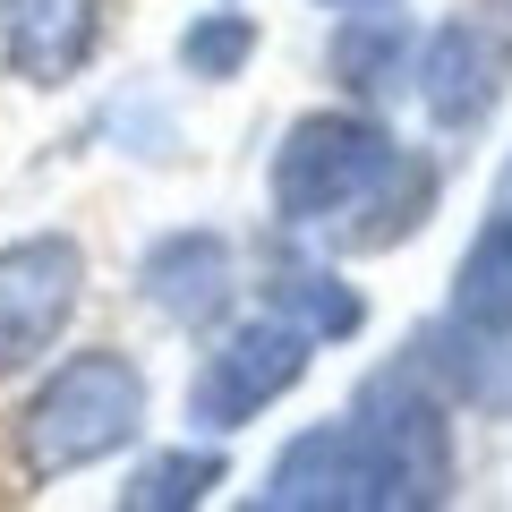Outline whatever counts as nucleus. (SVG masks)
I'll list each match as a JSON object with an SVG mask.
<instances>
[{"mask_svg": "<svg viewBox=\"0 0 512 512\" xmlns=\"http://www.w3.org/2000/svg\"><path fill=\"white\" fill-rule=\"evenodd\" d=\"M146 419V376L120 359V350H86L69 359L52 384H43L35 402L18 419V453L35 478H60V470H86V461L120 453Z\"/></svg>", "mask_w": 512, "mask_h": 512, "instance_id": "nucleus-1", "label": "nucleus"}, {"mask_svg": "<svg viewBox=\"0 0 512 512\" xmlns=\"http://www.w3.org/2000/svg\"><path fill=\"white\" fill-rule=\"evenodd\" d=\"M393 163V137L376 120H350V111H308V120L282 137L274 154V205L291 222H333L367 197Z\"/></svg>", "mask_w": 512, "mask_h": 512, "instance_id": "nucleus-2", "label": "nucleus"}, {"mask_svg": "<svg viewBox=\"0 0 512 512\" xmlns=\"http://www.w3.org/2000/svg\"><path fill=\"white\" fill-rule=\"evenodd\" d=\"M308 342H316V333L291 325V316H256V325H239L231 342L197 367V384H188L197 427H248L265 402H282V393L308 376Z\"/></svg>", "mask_w": 512, "mask_h": 512, "instance_id": "nucleus-3", "label": "nucleus"}, {"mask_svg": "<svg viewBox=\"0 0 512 512\" xmlns=\"http://www.w3.org/2000/svg\"><path fill=\"white\" fill-rule=\"evenodd\" d=\"M77 282H86V256L60 231L0 248V376L35 367L43 350L60 342V325H69V308H77Z\"/></svg>", "mask_w": 512, "mask_h": 512, "instance_id": "nucleus-4", "label": "nucleus"}, {"mask_svg": "<svg viewBox=\"0 0 512 512\" xmlns=\"http://www.w3.org/2000/svg\"><path fill=\"white\" fill-rule=\"evenodd\" d=\"M94 35H103L94 0H0V52L18 60V77H35V86H69L86 69Z\"/></svg>", "mask_w": 512, "mask_h": 512, "instance_id": "nucleus-5", "label": "nucleus"}, {"mask_svg": "<svg viewBox=\"0 0 512 512\" xmlns=\"http://www.w3.org/2000/svg\"><path fill=\"white\" fill-rule=\"evenodd\" d=\"M504 69H512V52L487 35V26H444L436 43H427V60H419V94H427V111H436L444 128H470L478 111L504 94Z\"/></svg>", "mask_w": 512, "mask_h": 512, "instance_id": "nucleus-6", "label": "nucleus"}, {"mask_svg": "<svg viewBox=\"0 0 512 512\" xmlns=\"http://www.w3.org/2000/svg\"><path fill=\"white\" fill-rule=\"evenodd\" d=\"M222 282H231V248L205 239V231H180V239H163V248L146 256V299L163 316H180V325H197V316L214 308Z\"/></svg>", "mask_w": 512, "mask_h": 512, "instance_id": "nucleus-7", "label": "nucleus"}, {"mask_svg": "<svg viewBox=\"0 0 512 512\" xmlns=\"http://www.w3.org/2000/svg\"><path fill=\"white\" fill-rule=\"evenodd\" d=\"M453 316H461V325H478V333H512V222H487L478 248L461 256Z\"/></svg>", "mask_w": 512, "mask_h": 512, "instance_id": "nucleus-8", "label": "nucleus"}, {"mask_svg": "<svg viewBox=\"0 0 512 512\" xmlns=\"http://www.w3.org/2000/svg\"><path fill=\"white\" fill-rule=\"evenodd\" d=\"M274 299H282V316L308 325V333H350V325H359V299H350L333 274H282Z\"/></svg>", "mask_w": 512, "mask_h": 512, "instance_id": "nucleus-9", "label": "nucleus"}, {"mask_svg": "<svg viewBox=\"0 0 512 512\" xmlns=\"http://www.w3.org/2000/svg\"><path fill=\"white\" fill-rule=\"evenodd\" d=\"M214 478H222V461H214V453H171V461H154V470H137L128 504H137V512H154V504H197Z\"/></svg>", "mask_w": 512, "mask_h": 512, "instance_id": "nucleus-10", "label": "nucleus"}, {"mask_svg": "<svg viewBox=\"0 0 512 512\" xmlns=\"http://www.w3.org/2000/svg\"><path fill=\"white\" fill-rule=\"evenodd\" d=\"M248 43H256L248 18H205L197 35L180 43V52H188V69H197V77H231L239 60H248Z\"/></svg>", "mask_w": 512, "mask_h": 512, "instance_id": "nucleus-11", "label": "nucleus"}, {"mask_svg": "<svg viewBox=\"0 0 512 512\" xmlns=\"http://www.w3.org/2000/svg\"><path fill=\"white\" fill-rule=\"evenodd\" d=\"M504 222H512V188H504Z\"/></svg>", "mask_w": 512, "mask_h": 512, "instance_id": "nucleus-12", "label": "nucleus"}, {"mask_svg": "<svg viewBox=\"0 0 512 512\" xmlns=\"http://www.w3.org/2000/svg\"><path fill=\"white\" fill-rule=\"evenodd\" d=\"M504 9H512V0H504Z\"/></svg>", "mask_w": 512, "mask_h": 512, "instance_id": "nucleus-13", "label": "nucleus"}]
</instances>
